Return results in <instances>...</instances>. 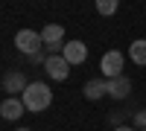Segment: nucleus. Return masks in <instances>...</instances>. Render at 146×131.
Here are the masks:
<instances>
[{
    "instance_id": "f257e3e1",
    "label": "nucleus",
    "mask_w": 146,
    "mask_h": 131,
    "mask_svg": "<svg viewBox=\"0 0 146 131\" xmlns=\"http://www.w3.org/2000/svg\"><path fill=\"white\" fill-rule=\"evenodd\" d=\"M21 102H23V108L32 111V114L47 111L53 105V90H50V85H44V82H29L27 90L21 93Z\"/></svg>"
},
{
    "instance_id": "f03ea898",
    "label": "nucleus",
    "mask_w": 146,
    "mask_h": 131,
    "mask_svg": "<svg viewBox=\"0 0 146 131\" xmlns=\"http://www.w3.org/2000/svg\"><path fill=\"white\" fill-rule=\"evenodd\" d=\"M15 47H18L23 55H35V53H41V47H44L41 32H35V29H21V32L15 35Z\"/></svg>"
},
{
    "instance_id": "7ed1b4c3",
    "label": "nucleus",
    "mask_w": 146,
    "mask_h": 131,
    "mask_svg": "<svg viewBox=\"0 0 146 131\" xmlns=\"http://www.w3.org/2000/svg\"><path fill=\"white\" fill-rule=\"evenodd\" d=\"M123 64H126L123 53H120V50H108V53L102 55V61H100V70H102L105 82H108V79H117V76H123Z\"/></svg>"
},
{
    "instance_id": "20e7f679",
    "label": "nucleus",
    "mask_w": 146,
    "mask_h": 131,
    "mask_svg": "<svg viewBox=\"0 0 146 131\" xmlns=\"http://www.w3.org/2000/svg\"><path fill=\"white\" fill-rule=\"evenodd\" d=\"M44 70H47V76H50L53 82H64L67 76H70V64L64 61V55H53L50 53V58H47V64H44Z\"/></svg>"
},
{
    "instance_id": "39448f33",
    "label": "nucleus",
    "mask_w": 146,
    "mask_h": 131,
    "mask_svg": "<svg viewBox=\"0 0 146 131\" xmlns=\"http://www.w3.org/2000/svg\"><path fill=\"white\" fill-rule=\"evenodd\" d=\"M41 41H44V47H50L53 55H56L58 47L67 44V41H64V26H58V23H47V26L41 29Z\"/></svg>"
},
{
    "instance_id": "423d86ee",
    "label": "nucleus",
    "mask_w": 146,
    "mask_h": 131,
    "mask_svg": "<svg viewBox=\"0 0 146 131\" xmlns=\"http://www.w3.org/2000/svg\"><path fill=\"white\" fill-rule=\"evenodd\" d=\"M62 55H64V61L73 67V64H82L85 58H88V47H85L82 41H67L62 47Z\"/></svg>"
},
{
    "instance_id": "0eeeda50",
    "label": "nucleus",
    "mask_w": 146,
    "mask_h": 131,
    "mask_svg": "<svg viewBox=\"0 0 146 131\" xmlns=\"http://www.w3.org/2000/svg\"><path fill=\"white\" fill-rule=\"evenodd\" d=\"M105 88H108V96H111V99H126L131 93V82L126 76H117V79H108Z\"/></svg>"
},
{
    "instance_id": "6e6552de",
    "label": "nucleus",
    "mask_w": 146,
    "mask_h": 131,
    "mask_svg": "<svg viewBox=\"0 0 146 131\" xmlns=\"http://www.w3.org/2000/svg\"><path fill=\"white\" fill-rule=\"evenodd\" d=\"M23 111H27V108H23V102L15 99V96L3 99V105H0V117H3V120H21Z\"/></svg>"
},
{
    "instance_id": "1a4fd4ad",
    "label": "nucleus",
    "mask_w": 146,
    "mask_h": 131,
    "mask_svg": "<svg viewBox=\"0 0 146 131\" xmlns=\"http://www.w3.org/2000/svg\"><path fill=\"white\" fill-rule=\"evenodd\" d=\"M82 93H85V99H91V102L102 99L105 93H108V88H105V79H91V82H85Z\"/></svg>"
},
{
    "instance_id": "9d476101",
    "label": "nucleus",
    "mask_w": 146,
    "mask_h": 131,
    "mask_svg": "<svg viewBox=\"0 0 146 131\" xmlns=\"http://www.w3.org/2000/svg\"><path fill=\"white\" fill-rule=\"evenodd\" d=\"M27 85H29V82L23 79V73H9V76L3 79V90H6V93H23Z\"/></svg>"
},
{
    "instance_id": "9b49d317",
    "label": "nucleus",
    "mask_w": 146,
    "mask_h": 131,
    "mask_svg": "<svg viewBox=\"0 0 146 131\" xmlns=\"http://www.w3.org/2000/svg\"><path fill=\"white\" fill-rule=\"evenodd\" d=\"M129 58H131L135 64H143V67H146V41H143V38H137L135 44L129 47Z\"/></svg>"
},
{
    "instance_id": "f8f14e48",
    "label": "nucleus",
    "mask_w": 146,
    "mask_h": 131,
    "mask_svg": "<svg viewBox=\"0 0 146 131\" xmlns=\"http://www.w3.org/2000/svg\"><path fill=\"white\" fill-rule=\"evenodd\" d=\"M117 0H96V12H100V15H114L117 12Z\"/></svg>"
},
{
    "instance_id": "ddd939ff",
    "label": "nucleus",
    "mask_w": 146,
    "mask_h": 131,
    "mask_svg": "<svg viewBox=\"0 0 146 131\" xmlns=\"http://www.w3.org/2000/svg\"><path fill=\"white\" fill-rule=\"evenodd\" d=\"M47 58H50V55H44V53H35V55H29V61H32V64H47Z\"/></svg>"
},
{
    "instance_id": "4468645a",
    "label": "nucleus",
    "mask_w": 146,
    "mask_h": 131,
    "mask_svg": "<svg viewBox=\"0 0 146 131\" xmlns=\"http://www.w3.org/2000/svg\"><path fill=\"white\" fill-rule=\"evenodd\" d=\"M135 122H137L140 128H146V111H137V114H135Z\"/></svg>"
},
{
    "instance_id": "2eb2a0df",
    "label": "nucleus",
    "mask_w": 146,
    "mask_h": 131,
    "mask_svg": "<svg viewBox=\"0 0 146 131\" xmlns=\"http://www.w3.org/2000/svg\"><path fill=\"white\" fill-rule=\"evenodd\" d=\"M114 131H135V128H131V125H117Z\"/></svg>"
},
{
    "instance_id": "dca6fc26",
    "label": "nucleus",
    "mask_w": 146,
    "mask_h": 131,
    "mask_svg": "<svg viewBox=\"0 0 146 131\" xmlns=\"http://www.w3.org/2000/svg\"><path fill=\"white\" fill-rule=\"evenodd\" d=\"M18 131H32V128H18Z\"/></svg>"
},
{
    "instance_id": "f3484780",
    "label": "nucleus",
    "mask_w": 146,
    "mask_h": 131,
    "mask_svg": "<svg viewBox=\"0 0 146 131\" xmlns=\"http://www.w3.org/2000/svg\"><path fill=\"white\" fill-rule=\"evenodd\" d=\"M143 131H146V128H143Z\"/></svg>"
}]
</instances>
